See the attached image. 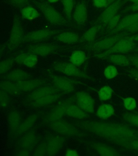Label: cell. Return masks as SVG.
Wrapping results in <instances>:
<instances>
[{
	"instance_id": "4316f807",
	"label": "cell",
	"mask_w": 138,
	"mask_h": 156,
	"mask_svg": "<svg viewBox=\"0 0 138 156\" xmlns=\"http://www.w3.org/2000/svg\"><path fill=\"white\" fill-rule=\"evenodd\" d=\"M104 59H106L114 65L121 67H128L131 65L128 56L121 54H112L106 56Z\"/></svg>"
},
{
	"instance_id": "30bf717a",
	"label": "cell",
	"mask_w": 138,
	"mask_h": 156,
	"mask_svg": "<svg viewBox=\"0 0 138 156\" xmlns=\"http://www.w3.org/2000/svg\"><path fill=\"white\" fill-rule=\"evenodd\" d=\"M61 47L58 44L52 43H44L29 45L25 47L23 51L34 54L37 56L45 57L57 51Z\"/></svg>"
},
{
	"instance_id": "ac0fdd59",
	"label": "cell",
	"mask_w": 138,
	"mask_h": 156,
	"mask_svg": "<svg viewBox=\"0 0 138 156\" xmlns=\"http://www.w3.org/2000/svg\"><path fill=\"white\" fill-rule=\"evenodd\" d=\"M46 83L47 80L44 79H28L16 83V84L22 92H29L45 85Z\"/></svg>"
},
{
	"instance_id": "d4e9b609",
	"label": "cell",
	"mask_w": 138,
	"mask_h": 156,
	"mask_svg": "<svg viewBox=\"0 0 138 156\" xmlns=\"http://www.w3.org/2000/svg\"><path fill=\"white\" fill-rule=\"evenodd\" d=\"M57 41L64 44H72L79 41V36L75 32L70 31L60 32L55 37Z\"/></svg>"
},
{
	"instance_id": "7c38bea8",
	"label": "cell",
	"mask_w": 138,
	"mask_h": 156,
	"mask_svg": "<svg viewBox=\"0 0 138 156\" xmlns=\"http://www.w3.org/2000/svg\"><path fill=\"white\" fill-rule=\"evenodd\" d=\"M64 136L60 134H50L45 139L46 143V156H55L62 149L66 143Z\"/></svg>"
},
{
	"instance_id": "44dd1931",
	"label": "cell",
	"mask_w": 138,
	"mask_h": 156,
	"mask_svg": "<svg viewBox=\"0 0 138 156\" xmlns=\"http://www.w3.org/2000/svg\"><path fill=\"white\" fill-rule=\"evenodd\" d=\"M22 115L17 110L12 109L8 115V124L10 134L14 137L19 125L22 122Z\"/></svg>"
},
{
	"instance_id": "7402d4cb",
	"label": "cell",
	"mask_w": 138,
	"mask_h": 156,
	"mask_svg": "<svg viewBox=\"0 0 138 156\" xmlns=\"http://www.w3.org/2000/svg\"><path fill=\"white\" fill-rule=\"evenodd\" d=\"M138 21V12H134L130 14L126 15V16L122 19L119 22L118 26L113 30H112L109 33L111 35L119 33L122 32L123 30L125 29L130 27L134 23Z\"/></svg>"
},
{
	"instance_id": "ee69618b",
	"label": "cell",
	"mask_w": 138,
	"mask_h": 156,
	"mask_svg": "<svg viewBox=\"0 0 138 156\" xmlns=\"http://www.w3.org/2000/svg\"><path fill=\"white\" fill-rule=\"evenodd\" d=\"M9 1L11 5L18 9H22L32 3L31 0H9Z\"/></svg>"
},
{
	"instance_id": "816d5d0a",
	"label": "cell",
	"mask_w": 138,
	"mask_h": 156,
	"mask_svg": "<svg viewBox=\"0 0 138 156\" xmlns=\"http://www.w3.org/2000/svg\"><path fill=\"white\" fill-rule=\"evenodd\" d=\"M66 156H78L79 154L77 150L73 149H68L65 152Z\"/></svg>"
},
{
	"instance_id": "e0dca14e",
	"label": "cell",
	"mask_w": 138,
	"mask_h": 156,
	"mask_svg": "<svg viewBox=\"0 0 138 156\" xmlns=\"http://www.w3.org/2000/svg\"><path fill=\"white\" fill-rule=\"evenodd\" d=\"M59 92H61L54 85H44L32 91L25 98L24 102L28 104L32 101L39 99L46 95Z\"/></svg>"
},
{
	"instance_id": "484cf974",
	"label": "cell",
	"mask_w": 138,
	"mask_h": 156,
	"mask_svg": "<svg viewBox=\"0 0 138 156\" xmlns=\"http://www.w3.org/2000/svg\"><path fill=\"white\" fill-rule=\"evenodd\" d=\"M66 115L76 119L83 120L89 117L87 112H85L77 105L71 104L68 107Z\"/></svg>"
},
{
	"instance_id": "bcb514c9",
	"label": "cell",
	"mask_w": 138,
	"mask_h": 156,
	"mask_svg": "<svg viewBox=\"0 0 138 156\" xmlns=\"http://www.w3.org/2000/svg\"><path fill=\"white\" fill-rule=\"evenodd\" d=\"M92 3L98 9L105 8L107 6V0H92Z\"/></svg>"
},
{
	"instance_id": "b9f144b4",
	"label": "cell",
	"mask_w": 138,
	"mask_h": 156,
	"mask_svg": "<svg viewBox=\"0 0 138 156\" xmlns=\"http://www.w3.org/2000/svg\"><path fill=\"white\" fill-rule=\"evenodd\" d=\"M123 105L126 110L132 111L136 107V100L132 97H127L123 99Z\"/></svg>"
},
{
	"instance_id": "9c48e42d",
	"label": "cell",
	"mask_w": 138,
	"mask_h": 156,
	"mask_svg": "<svg viewBox=\"0 0 138 156\" xmlns=\"http://www.w3.org/2000/svg\"><path fill=\"white\" fill-rule=\"evenodd\" d=\"M48 74L51 79L53 85L57 88L61 92L66 94L72 93L75 90L76 81L64 76L56 75L49 71Z\"/></svg>"
},
{
	"instance_id": "f5cc1de1",
	"label": "cell",
	"mask_w": 138,
	"mask_h": 156,
	"mask_svg": "<svg viewBox=\"0 0 138 156\" xmlns=\"http://www.w3.org/2000/svg\"><path fill=\"white\" fill-rule=\"evenodd\" d=\"M30 152H31L30 151L25 149H19V150L17 152V154H16L17 156H28L31 154Z\"/></svg>"
},
{
	"instance_id": "680465c9",
	"label": "cell",
	"mask_w": 138,
	"mask_h": 156,
	"mask_svg": "<svg viewBox=\"0 0 138 156\" xmlns=\"http://www.w3.org/2000/svg\"><path fill=\"white\" fill-rule=\"evenodd\" d=\"M116 0H107V5H111L112 3L114 2Z\"/></svg>"
},
{
	"instance_id": "6da1fadb",
	"label": "cell",
	"mask_w": 138,
	"mask_h": 156,
	"mask_svg": "<svg viewBox=\"0 0 138 156\" xmlns=\"http://www.w3.org/2000/svg\"><path fill=\"white\" fill-rule=\"evenodd\" d=\"M79 129L89 132L112 142L128 139H138V130L126 125L96 121L73 122Z\"/></svg>"
},
{
	"instance_id": "f1b7e54d",
	"label": "cell",
	"mask_w": 138,
	"mask_h": 156,
	"mask_svg": "<svg viewBox=\"0 0 138 156\" xmlns=\"http://www.w3.org/2000/svg\"><path fill=\"white\" fill-rule=\"evenodd\" d=\"M0 89L12 96H18L22 93L16 83L5 80L0 81Z\"/></svg>"
},
{
	"instance_id": "8fae6325",
	"label": "cell",
	"mask_w": 138,
	"mask_h": 156,
	"mask_svg": "<svg viewBox=\"0 0 138 156\" xmlns=\"http://www.w3.org/2000/svg\"><path fill=\"white\" fill-rule=\"evenodd\" d=\"M61 32L59 30L43 28L29 32L25 35L24 42L37 43L46 41Z\"/></svg>"
},
{
	"instance_id": "5b68a950",
	"label": "cell",
	"mask_w": 138,
	"mask_h": 156,
	"mask_svg": "<svg viewBox=\"0 0 138 156\" xmlns=\"http://www.w3.org/2000/svg\"><path fill=\"white\" fill-rule=\"evenodd\" d=\"M129 35L130 33L126 31L120 32L105 39L100 40L92 44H89L85 47V48L93 52H104L111 48L121 39L129 36Z\"/></svg>"
},
{
	"instance_id": "4dcf8cb0",
	"label": "cell",
	"mask_w": 138,
	"mask_h": 156,
	"mask_svg": "<svg viewBox=\"0 0 138 156\" xmlns=\"http://www.w3.org/2000/svg\"><path fill=\"white\" fill-rule=\"evenodd\" d=\"M101 26L99 24L91 27L82 34V36L80 37L79 41L80 42H87L90 43L93 41L97 37V34Z\"/></svg>"
},
{
	"instance_id": "c3c4849f",
	"label": "cell",
	"mask_w": 138,
	"mask_h": 156,
	"mask_svg": "<svg viewBox=\"0 0 138 156\" xmlns=\"http://www.w3.org/2000/svg\"><path fill=\"white\" fill-rule=\"evenodd\" d=\"M126 32H129V33H136L138 32V21L132 24L130 27L127 28L125 30Z\"/></svg>"
},
{
	"instance_id": "11a10c76",
	"label": "cell",
	"mask_w": 138,
	"mask_h": 156,
	"mask_svg": "<svg viewBox=\"0 0 138 156\" xmlns=\"http://www.w3.org/2000/svg\"><path fill=\"white\" fill-rule=\"evenodd\" d=\"M128 39L133 41L138 42V34L133 35V36H129Z\"/></svg>"
},
{
	"instance_id": "d590c367",
	"label": "cell",
	"mask_w": 138,
	"mask_h": 156,
	"mask_svg": "<svg viewBox=\"0 0 138 156\" xmlns=\"http://www.w3.org/2000/svg\"><path fill=\"white\" fill-rule=\"evenodd\" d=\"M113 93V90L108 85L103 86L98 91V97L102 101H105L111 98Z\"/></svg>"
},
{
	"instance_id": "9f6ffc18",
	"label": "cell",
	"mask_w": 138,
	"mask_h": 156,
	"mask_svg": "<svg viewBox=\"0 0 138 156\" xmlns=\"http://www.w3.org/2000/svg\"><path fill=\"white\" fill-rule=\"evenodd\" d=\"M59 1L60 0H47V1L49 3H56L59 2Z\"/></svg>"
},
{
	"instance_id": "db71d44e",
	"label": "cell",
	"mask_w": 138,
	"mask_h": 156,
	"mask_svg": "<svg viewBox=\"0 0 138 156\" xmlns=\"http://www.w3.org/2000/svg\"><path fill=\"white\" fill-rule=\"evenodd\" d=\"M6 47H7V44H3L0 45V58H1V57L2 56Z\"/></svg>"
},
{
	"instance_id": "1f68e13d",
	"label": "cell",
	"mask_w": 138,
	"mask_h": 156,
	"mask_svg": "<svg viewBox=\"0 0 138 156\" xmlns=\"http://www.w3.org/2000/svg\"><path fill=\"white\" fill-rule=\"evenodd\" d=\"M87 55L82 50H76L71 54L69 61L74 65L80 67L86 61Z\"/></svg>"
},
{
	"instance_id": "9a60e30c",
	"label": "cell",
	"mask_w": 138,
	"mask_h": 156,
	"mask_svg": "<svg viewBox=\"0 0 138 156\" xmlns=\"http://www.w3.org/2000/svg\"><path fill=\"white\" fill-rule=\"evenodd\" d=\"M88 9L87 5L84 1L78 3L72 12V20L78 27H82L87 22Z\"/></svg>"
},
{
	"instance_id": "f6af8a7d",
	"label": "cell",
	"mask_w": 138,
	"mask_h": 156,
	"mask_svg": "<svg viewBox=\"0 0 138 156\" xmlns=\"http://www.w3.org/2000/svg\"><path fill=\"white\" fill-rule=\"evenodd\" d=\"M29 53L25 51H22L17 54L14 57L15 62L19 64V65H23L24 61Z\"/></svg>"
},
{
	"instance_id": "f35d334b",
	"label": "cell",
	"mask_w": 138,
	"mask_h": 156,
	"mask_svg": "<svg viewBox=\"0 0 138 156\" xmlns=\"http://www.w3.org/2000/svg\"><path fill=\"white\" fill-rule=\"evenodd\" d=\"M38 56L34 54L29 53L25 60H24L23 65L28 68H34L38 63Z\"/></svg>"
},
{
	"instance_id": "6f0895ef",
	"label": "cell",
	"mask_w": 138,
	"mask_h": 156,
	"mask_svg": "<svg viewBox=\"0 0 138 156\" xmlns=\"http://www.w3.org/2000/svg\"><path fill=\"white\" fill-rule=\"evenodd\" d=\"M127 2H131L132 3L138 2V0H125L124 3Z\"/></svg>"
},
{
	"instance_id": "4fadbf2b",
	"label": "cell",
	"mask_w": 138,
	"mask_h": 156,
	"mask_svg": "<svg viewBox=\"0 0 138 156\" xmlns=\"http://www.w3.org/2000/svg\"><path fill=\"white\" fill-rule=\"evenodd\" d=\"M39 139L36 129H30L22 135L19 139L17 143L18 149H25L31 152L36 146Z\"/></svg>"
},
{
	"instance_id": "7bdbcfd3",
	"label": "cell",
	"mask_w": 138,
	"mask_h": 156,
	"mask_svg": "<svg viewBox=\"0 0 138 156\" xmlns=\"http://www.w3.org/2000/svg\"><path fill=\"white\" fill-rule=\"evenodd\" d=\"M121 20V15H116L114 17H112L111 19L110 20L109 22L107 24V29L110 31L114 30L116 28L119 23V22Z\"/></svg>"
},
{
	"instance_id": "603a6c76",
	"label": "cell",
	"mask_w": 138,
	"mask_h": 156,
	"mask_svg": "<svg viewBox=\"0 0 138 156\" xmlns=\"http://www.w3.org/2000/svg\"><path fill=\"white\" fill-rule=\"evenodd\" d=\"M89 144L92 149H94L99 155L103 156H119L118 151L112 148L111 146L106 144L100 143H97L95 141H88Z\"/></svg>"
},
{
	"instance_id": "8992f818",
	"label": "cell",
	"mask_w": 138,
	"mask_h": 156,
	"mask_svg": "<svg viewBox=\"0 0 138 156\" xmlns=\"http://www.w3.org/2000/svg\"><path fill=\"white\" fill-rule=\"evenodd\" d=\"M128 37L129 36L119 40V41L117 42L111 48L106 51L96 54L94 55V57L97 58H104L106 56H109L112 54H124L133 51L136 46V42L130 40L128 39Z\"/></svg>"
},
{
	"instance_id": "94428289",
	"label": "cell",
	"mask_w": 138,
	"mask_h": 156,
	"mask_svg": "<svg viewBox=\"0 0 138 156\" xmlns=\"http://www.w3.org/2000/svg\"><path fill=\"white\" fill-rule=\"evenodd\" d=\"M37 1H43V0H37Z\"/></svg>"
},
{
	"instance_id": "e575fe53",
	"label": "cell",
	"mask_w": 138,
	"mask_h": 156,
	"mask_svg": "<svg viewBox=\"0 0 138 156\" xmlns=\"http://www.w3.org/2000/svg\"><path fill=\"white\" fill-rule=\"evenodd\" d=\"M14 63V57H9L0 61V76L9 72Z\"/></svg>"
},
{
	"instance_id": "52a82bcc",
	"label": "cell",
	"mask_w": 138,
	"mask_h": 156,
	"mask_svg": "<svg viewBox=\"0 0 138 156\" xmlns=\"http://www.w3.org/2000/svg\"><path fill=\"white\" fill-rule=\"evenodd\" d=\"M75 101V97L72 95L62 101L48 113L43 118L45 124L49 122L61 120L66 115L68 107Z\"/></svg>"
},
{
	"instance_id": "60d3db41",
	"label": "cell",
	"mask_w": 138,
	"mask_h": 156,
	"mask_svg": "<svg viewBox=\"0 0 138 156\" xmlns=\"http://www.w3.org/2000/svg\"><path fill=\"white\" fill-rule=\"evenodd\" d=\"M11 99L9 94L0 89V107H7L10 103Z\"/></svg>"
},
{
	"instance_id": "f546056e",
	"label": "cell",
	"mask_w": 138,
	"mask_h": 156,
	"mask_svg": "<svg viewBox=\"0 0 138 156\" xmlns=\"http://www.w3.org/2000/svg\"><path fill=\"white\" fill-rule=\"evenodd\" d=\"M21 14L22 18L28 21H32L41 16L40 12L30 5H28L21 9Z\"/></svg>"
},
{
	"instance_id": "d6986e66",
	"label": "cell",
	"mask_w": 138,
	"mask_h": 156,
	"mask_svg": "<svg viewBox=\"0 0 138 156\" xmlns=\"http://www.w3.org/2000/svg\"><path fill=\"white\" fill-rule=\"evenodd\" d=\"M64 94H66L63 92L57 93L50 95H46L43 97L39 99L34 100L32 102H29V104L30 107L33 108H42L51 105L59 99Z\"/></svg>"
},
{
	"instance_id": "5bb4252c",
	"label": "cell",
	"mask_w": 138,
	"mask_h": 156,
	"mask_svg": "<svg viewBox=\"0 0 138 156\" xmlns=\"http://www.w3.org/2000/svg\"><path fill=\"white\" fill-rule=\"evenodd\" d=\"M75 101L77 105L87 113L95 112V100L89 93L85 91H78L76 93Z\"/></svg>"
},
{
	"instance_id": "cb8c5ba5",
	"label": "cell",
	"mask_w": 138,
	"mask_h": 156,
	"mask_svg": "<svg viewBox=\"0 0 138 156\" xmlns=\"http://www.w3.org/2000/svg\"><path fill=\"white\" fill-rule=\"evenodd\" d=\"M0 78L5 80L10 81L16 83L28 79L30 78V74L26 71L17 68L10 71L9 72L3 75V76H0Z\"/></svg>"
},
{
	"instance_id": "91938a15",
	"label": "cell",
	"mask_w": 138,
	"mask_h": 156,
	"mask_svg": "<svg viewBox=\"0 0 138 156\" xmlns=\"http://www.w3.org/2000/svg\"><path fill=\"white\" fill-rule=\"evenodd\" d=\"M133 51H136V52H138V47H136V48L134 49Z\"/></svg>"
},
{
	"instance_id": "7a4b0ae2",
	"label": "cell",
	"mask_w": 138,
	"mask_h": 156,
	"mask_svg": "<svg viewBox=\"0 0 138 156\" xmlns=\"http://www.w3.org/2000/svg\"><path fill=\"white\" fill-rule=\"evenodd\" d=\"M31 2L40 10L47 22L51 25L55 26H66L70 24L66 17H64L49 3L37 0H31Z\"/></svg>"
},
{
	"instance_id": "8d00e7d4",
	"label": "cell",
	"mask_w": 138,
	"mask_h": 156,
	"mask_svg": "<svg viewBox=\"0 0 138 156\" xmlns=\"http://www.w3.org/2000/svg\"><path fill=\"white\" fill-rule=\"evenodd\" d=\"M104 75L107 79H113L118 75V71L115 66L113 65H109L107 66L105 69Z\"/></svg>"
},
{
	"instance_id": "681fc988",
	"label": "cell",
	"mask_w": 138,
	"mask_h": 156,
	"mask_svg": "<svg viewBox=\"0 0 138 156\" xmlns=\"http://www.w3.org/2000/svg\"><path fill=\"white\" fill-rule=\"evenodd\" d=\"M138 12V2L134 3L133 5H131L128 7L126 8V9L123 11V12Z\"/></svg>"
},
{
	"instance_id": "f907efd6",
	"label": "cell",
	"mask_w": 138,
	"mask_h": 156,
	"mask_svg": "<svg viewBox=\"0 0 138 156\" xmlns=\"http://www.w3.org/2000/svg\"><path fill=\"white\" fill-rule=\"evenodd\" d=\"M130 76L133 78L134 79L138 81V70L136 69H130L127 71Z\"/></svg>"
},
{
	"instance_id": "2e32d148",
	"label": "cell",
	"mask_w": 138,
	"mask_h": 156,
	"mask_svg": "<svg viewBox=\"0 0 138 156\" xmlns=\"http://www.w3.org/2000/svg\"><path fill=\"white\" fill-rule=\"evenodd\" d=\"M122 4L123 3L121 2V0H116L111 5H107L105 8V9L96 20V23L98 24L102 23L107 25L109 20L117 14V12H118Z\"/></svg>"
},
{
	"instance_id": "ffe728a7",
	"label": "cell",
	"mask_w": 138,
	"mask_h": 156,
	"mask_svg": "<svg viewBox=\"0 0 138 156\" xmlns=\"http://www.w3.org/2000/svg\"><path fill=\"white\" fill-rule=\"evenodd\" d=\"M39 118V113H34L27 117L24 120L22 121L19 125L14 137L17 138L21 136L29 130L32 129V127L36 124Z\"/></svg>"
},
{
	"instance_id": "ab89813d",
	"label": "cell",
	"mask_w": 138,
	"mask_h": 156,
	"mask_svg": "<svg viewBox=\"0 0 138 156\" xmlns=\"http://www.w3.org/2000/svg\"><path fill=\"white\" fill-rule=\"evenodd\" d=\"M123 119L135 126L138 127V115L131 113H125L122 115Z\"/></svg>"
},
{
	"instance_id": "3957f363",
	"label": "cell",
	"mask_w": 138,
	"mask_h": 156,
	"mask_svg": "<svg viewBox=\"0 0 138 156\" xmlns=\"http://www.w3.org/2000/svg\"><path fill=\"white\" fill-rule=\"evenodd\" d=\"M46 125L50 129L55 132L56 133L63 136L78 138L85 136V133L80 131L75 125L65 120H58L55 122H49Z\"/></svg>"
},
{
	"instance_id": "d6a6232c",
	"label": "cell",
	"mask_w": 138,
	"mask_h": 156,
	"mask_svg": "<svg viewBox=\"0 0 138 156\" xmlns=\"http://www.w3.org/2000/svg\"><path fill=\"white\" fill-rule=\"evenodd\" d=\"M65 17L70 23L72 21V12L75 7L74 0H61Z\"/></svg>"
},
{
	"instance_id": "836d02e7",
	"label": "cell",
	"mask_w": 138,
	"mask_h": 156,
	"mask_svg": "<svg viewBox=\"0 0 138 156\" xmlns=\"http://www.w3.org/2000/svg\"><path fill=\"white\" fill-rule=\"evenodd\" d=\"M113 143L124 149L138 151V139H123Z\"/></svg>"
},
{
	"instance_id": "ba28073f",
	"label": "cell",
	"mask_w": 138,
	"mask_h": 156,
	"mask_svg": "<svg viewBox=\"0 0 138 156\" xmlns=\"http://www.w3.org/2000/svg\"><path fill=\"white\" fill-rule=\"evenodd\" d=\"M55 71L63 74L66 76L75 78H80L93 80V79L86 73L80 70L77 66L74 65L70 62L59 61L52 66Z\"/></svg>"
},
{
	"instance_id": "74e56055",
	"label": "cell",
	"mask_w": 138,
	"mask_h": 156,
	"mask_svg": "<svg viewBox=\"0 0 138 156\" xmlns=\"http://www.w3.org/2000/svg\"><path fill=\"white\" fill-rule=\"evenodd\" d=\"M46 143L45 140L42 141L39 144H38L35 148L34 149V152L32 155L34 156H46Z\"/></svg>"
},
{
	"instance_id": "7dc6e473",
	"label": "cell",
	"mask_w": 138,
	"mask_h": 156,
	"mask_svg": "<svg viewBox=\"0 0 138 156\" xmlns=\"http://www.w3.org/2000/svg\"><path fill=\"white\" fill-rule=\"evenodd\" d=\"M131 65L138 70V54H133L128 55Z\"/></svg>"
},
{
	"instance_id": "83f0119b",
	"label": "cell",
	"mask_w": 138,
	"mask_h": 156,
	"mask_svg": "<svg viewBox=\"0 0 138 156\" xmlns=\"http://www.w3.org/2000/svg\"><path fill=\"white\" fill-rule=\"evenodd\" d=\"M114 108L112 105L109 104H103L98 107L96 115L100 119H107L114 115Z\"/></svg>"
},
{
	"instance_id": "277c9868",
	"label": "cell",
	"mask_w": 138,
	"mask_h": 156,
	"mask_svg": "<svg viewBox=\"0 0 138 156\" xmlns=\"http://www.w3.org/2000/svg\"><path fill=\"white\" fill-rule=\"evenodd\" d=\"M24 28L22 21L19 15H15L12 20L9 37L7 44L8 49L10 51L16 49L24 42Z\"/></svg>"
}]
</instances>
